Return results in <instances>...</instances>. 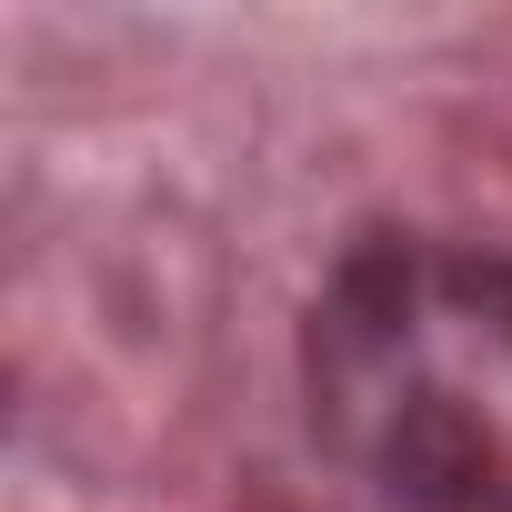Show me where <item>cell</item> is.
Instances as JSON below:
<instances>
[{"label":"cell","instance_id":"1","mask_svg":"<svg viewBox=\"0 0 512 512\" xmlns=\"http://www.w3.org/2000/svg\"><path fill=\"white\" fill-rule=\"evenodd\" d=\"M302 402L402 512H512V262L442 231L352 241L302 312Z\"/></svg>","mask_w":512,"mask_h":512}]
</instances>
